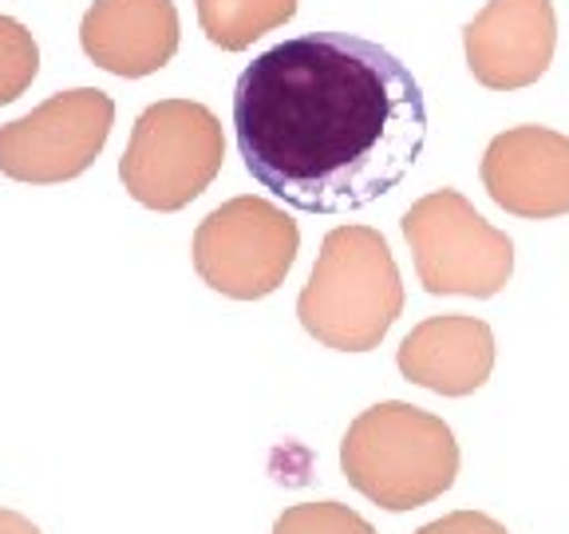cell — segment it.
Instances as JSON below:
<instances>
[{"mask_svg":"<svg viewBox=\"0 0 569 534\" xmlns=\"http://www.w3.org/2000/svg\"><path fill=\"white\" fill-rule=\"evenodd\" d=\"M403 309L400 269L372 226H337L320 246L297 317L305 333L340 353L376 348Z\"/></svg>","mask_w":569,"mask_h":534,"instance_id":"2","label":"cell"},{"mask_svg":"<svg viewBox=\"0 0 569 534\" xmlns=\"http://www.w3.org/2000/svg\"><path fill=\"white\" fill-rule=\"evenodd\" d=\"M297 0H198L202 32L226 52H246L258 36L289 24Z\"/></svg>","mask_w":569,"mask_h":534,"instance_id":"12","label":"cell"},{"mask_svg":"<svg viewBox=\"0 0 569 534\" xmlns=\"http://www.w3.org/2000/svg\"><path fill=\"white\" fill-rule=\"evenodd\" d=\"M40 71V48L20 20L0 17V103H12L32 88Z\"/></svg>","mask_w":569,"mask_h":534,"instance_id":"13","label":"cell"},{"mask_svg":"<svg viewBox=\"0 0 569 534\" xmlns=\"http://www.w3.org/2000/svg\"><path fill=\"white\" fill-rule=\"evenodd\" d=\"M467 68L490 91L530 88L546 76L558 48L553 0H490L462 28Z\"/></svg>","mask_w":569,"mask_h":534,"instance_id":"8","label":"cell"},{"mask_svg":"<svg viewBox=\"0 0 569 534\" xmlns=\"http://www.w3.org/2000/svg\"><path fill=\"white\" fill-rule=\"evenodd\" d=\"M482 182L507 214H569V139L550 127H510L482 155Z\"/></svg>","mask_w":569,"mask_h":534,"instance_id":"9","label":"cell"},{"mask_svg":"<svg viewBox=\"0 0 569 534\" xmlns=\"http://www.w3.org/2000/svg\"><path fill=\"white\" fill-rule=\"evenodd\" d=\"M340 467L376 507L416 511L451 491L459 475V444L439 416L388 400L356 416L340 444Z\"/></svg>","mask_w":569,"mask_h":534,"instance_id":"3","label":"cell"},{"mask_svg":"<svg viewBox=\"0 0 569 534\" xmlns=\"http://www.w3.org/2000/svg\"><path fill=\"white\" fill-rule=\"evenodd\" d=\"M111 123H116V99L107 91H60L24 119L0 127V170L32 187L68 182L96 162Z\"/></svg>","mask_w":569,"mask_h":534,"instance_id":"7","label":"cell"},{"mask_svg":"<svg viewBox=\"0 0 569 534\" xmlns=\"http://www.w3.org/2000/svg\"><path fill=\"white\" fill-rule=\"evenodd\" d=\"M301 234L281 206L241 195L198 226L194 269L210 289L238 301H258L273 294L293 269Z\"/></svg>","mask_w":569,"mask_h":534,"instance_id":"6","label":"cell"},{"mask_svg":"<svg viewBox=\"0 0 569 534\" xmlns=\"http://www.w3.org/2000/svg\"><path fill=\"white\" fill-rule=\"evenodd\" d=\"M80 44L111 76L142 80L178 52L174 0H96L83 12Z\"/></svg>","mask_w":569,"mask_h":534,"instance_id":"10","label":"cell"},{"mask_svg":"<svg viewBox=\"0 0 569 534\" xmlns=\"http://www.w3.org/2000/svg\"><path fill=\"white\" fill-rule=\"evenodd\" d=\"M495 333L479 317H431L400 345V373L439 396H471L490 380Z\"/></svg>","mask_w":569,"mask_h":534,"instance_id":"11","label":"cell"},{"mask_svg":"<svg viewBox=\"0 0 569 534\" xmlns=\"http://www.w3.org/2000/svg\"><path fill=\"white\" fill-rule=\"evenodd\" d=\"M226 139L210 107L194 99H162L139 116L119 178L134 202L151 210H182L222 170Z\"/></svg>","mask_w":569,"mask_h":534,"instance_id":"4","label":"cell"},{"mask_svg":"<svg viewBox=\"0 0 569 534\" xmlns=\"http://www.w3.org/2000/svg\"><path fill=\"white\" fill-rule=\"evenodd\" d=\"M0 534H40L32 523H28L24 515H17V511H4L0 507Z\"/></svg>","mask_w":569,"mask_h":534,"instance_id":"16","label":"cell"},{"mask_svg":"<svg viewBox=\"0 0 569 534\" xmlns=\"http://www.w3.org/2000/svg\"><path fill=\"white\" fill-rule=\"evenodd\" d=\"M427 294L495 297L515 274V241L482 218L459 190H436L403 214Z\"/></svg>","mask_w":569,"mask_h":534,"instance_id":"5","label":"cell"},{"mask_svg":"<svg viewBox=\"0 0 569 534\" xmlns=\"http://www.w3.org/2000/svg\"><path fill=\"white\" fill-rule=\"evenodd\" d=\"M246 170L301 214H348L391 195L427 147L408 63L348 32H305L261 52L233 91Z\"/></svg>","mask_w":569,"mask_h":534,"instance_id":"1","label":"cell"},{"mask_svg":"<svg viewBox=\"0 0 569 534\" xmlns=\"http://www.w3.org/2000/svg\"><path fill=\"white\" fill-rule=\"evenodd\" d=\"M273 534H376L372 523L340 503H301L273 523Z\"/></svg>","mask_w":569,"mask_h":534,"instance_id":"14","label":"cell"},{"mask_svg":"<svg viewBox=\"0 0 569 534\" xmlns=\"http://www.w3.org/2000/svg\"><path fill=\"white\" fill-rule=\"evenodd\" d=\"M419 534H510V531L502 523H495V518L479 515V511H455V515L423 526Z\"/></svg>","mask_w":569,"mask_h":534,"instance_id":"15","label":"cell"}]
</instances>
